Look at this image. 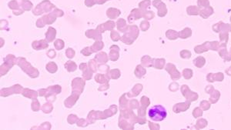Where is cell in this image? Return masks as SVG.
Returning a JSON list of instances; mask_svg holds the SVG:
<instances>
[{"instance_id":"obj_6","label":"cell","mask_w":231,"mask_h":130,"mask_svg":"<svg viewBox=\"0 0 231 130\" xmlns=\"http://www.w3.org/2000/svg\"><path fill=\"white\" fill-rule=\"evenodd\" d=\"M22 89V87L20 85H15V86H12L10 88L3 89L1 90V96L6 97L9 95H12V94L21 93Z\"/></svg>"},{"instance_id":"obj_40","label":"cell","mask_w":231,"mask_h":130,"mask_svg":"<svg viewBox=\"0 0 231 130\" xmlns=\"http://www.w3.org/2000/svg\"><path fill=\"white\" fill-rule=\"evenodd\" d=\"M107 1H109V0H97V4H99V5L104 4L105 2H107Z\"/></svg>"},{"instance_id":"obj_29","label":"cell","mask_w":231,"mask_h":130,"mask_svg":"<svg viewBox=\"0 0 231 130\" xmlns=\"http://www.w3.org/2000/svg\"><path fill=\"white\" fill-rule=\"evenodd\" d=\"M110 77L113 79H119L120 76V71L119 69H113L110 71Z\"/></svg>"},{"instance_id":"obj_5","label":"cell","mask_w":231,"mask_h":130,"mask_svg":"<svg viewBox=\"0 0 231 130\" xmlns=\"http://www.w3.org/2000/svg\"><path fill=\"white\" fill-rule=\"evenodd\" d=\"M23 0H13L9 3V7L13 10V14L16 16H19L24 13L22 8V3Z\"/></svg>"},{"instance_id":"obj_1","label":"cell","mask_w":231,"mask_h":130,"mask_svg":"<svg viewBox=\"0 0 231 130\" xmlns=\"http://www.w3.org/2000/svg\"><path fill=\"white\" fill-rule=\"evenodd\" d=\"M148 115L153 121L161 122L167 116V109L161 105H156L149 109Z\"/></svg>"},{"instance_id":"obj_21","label":"cell","mask_w":231,"mask_h":130,"mask_svg":"<svg viewBox=\"0 0 231 130\" xmlns=\"http://www.w3.org/2000/svg\"><path fill=\"white\" fill-rule=\"evenodd\" d=\"M96 81L99 83H108L110 77L108 76V73L107 75H102V74H98L95 77Z\"/></svg>"},{"instance_id":"obj_28","label":"cell","mask_w":231,"mask_h":130,"mask_svg":"<svg viewBox=\"0 0 231 130\" xmlns=\"http://www.w3.org/2000/svg\"><path fill=\"white\" fill-rule=\"evenodd\" d=\"M54 46H55V48L57 50H61L64 48L65 43L62 39H57L54 42Z\"/></svg>"},{"instance_id":"obj_34","label":"cell","mask_w":231,"mask_h":130,"mask_svg":"<svg viewBox=\"0 0 231 130\" xmlns=\"http://www.w3.org/2000/svg\"><path fill=\"white\" fill-rule=\"evenodd\" d=\"M66 56L68 57V58H70V59H73V58L74 57V55H75V51H74L73 49L69 48V49H66Z\"/></svg>"},{"instance_id":"obj_14","label":"cell","mask_w":231,"mask_h":130,"mask_svg":"<svg viewBox=\"0 0 231 130\" xmlns=\"http://www.w3.org/2000/svg\"><path fill=\"white\" fill-rule=\"evenodd\" d=\"M79 69H80L83 72V78H84L86 80H89V79H91V78H92V71H90V69H88V68H87V66H86V63H82V64H80V66H79Z\"/></svg>"},{"instance_id":"obj_13","label":"cell","mask_w":231,"mask_h":130,"mask_svg":"<svg viewBox=\"0 0 231 130\" xmlns=\"http://www.w3.org/2000/svg\"><path fill=\"white\" fill-rule=\"evenodd\" d=\"M32 46L34 49L36 50H40V49H45L49 46L47 40L45 39H42L40 41H34L32 44Z\"/></svg>"},{"instance_id":"obj_7","label":"cell","mask_w":231,"mask_h":130,"mask_svg":"<svg viewBox=\"0 0 231 130\" xmlns=\"http://www.w3.org/2000/svg\"><path fill=\"white\" fill-rule=\"evenodd\" d=\"M72 86H72L73 89L76 88V92L81 94L83 91V89H84L85 81L81 79V78H76L73 81Z\"/></svg>"},{"instance_id":"obj_9","label":"cell","mask_w":231,"mask_h":130,"mask_svg":"<svg viewBox=\"0 0 231 130\" xmlns=\"http://www.w3.org/2000/svg\"><path fill=\"white\" fill-rule=\"evenodd\" d=\"M106 119L104 112H98V111H92L88 115V122L89 123H93L96 119Z\"/></svg>"},{"instance_id":"obj_26","label":"cell","mask_w":231,"mask_h":130,"mask_svg":"<svg viewBox=\"0 0 231 130\" xmlns=\"http://www.w3.org/2000/svg\"><path fill=\"white\" fill-rule=\"evenodd\" d=\"M22 8L24 11H30L33 8V3L29 0H23L22 3Z\"/></svg>"},{"instance_id":"obj_20","label":"cell","mask_w":231,"mask_h":130,"mask_svg":"<svg viewBox=\"0 0 231 130\" xmlns=\"http://www.w3.org/2000/svg\"><path fill=\"white\" fill-rule=\"evenodd\" d=\"M22 95L26 97L30 98V99H36L38 93H37L36 91H33V90L29 89H24L23 92H22Z\"/></svg>"},{"instance_id":"obj_4","label":"cell","mask_w":231,"mask_h":130,"mask_svg":"<svg viewBox=\"0 0 231 130\" xmlns=\"http://www.w3.org/2000/svg\"><path fill=\"white\" fill-rule=\"evenodd\" d=\"M53 8H55L53 4H52L49 0H44L41 3L37 5L36 7L33 9V13L35 16H39L44 13H49Z\"/></svg>"},{"instance_id":"obj_31","label":"cell","mask_w":231,"mask_h":130,"mask_svg":"<svg viewBox=\"0 0 231 130\" xmlns=\"http://www.w3.org/2000/svg\"><path fill=\"white\" fill-rule=\"evenodd\" d=\"M40 109V105H39V103L38 102L37 99H34L33 101V103H32V109L33 111H35V112H37Z\"/></svg>"},{"instance_id":"obj_12","label":"cell","mask_w":231,"mask_h":130,"mask_svg":"<svg viewBox=\"0 0 231 130\" xmlns=\"http://www.w3.org/2000/svg\"><path fill=\"white\" fill-rule=\"evenodd\" d=\"M110 52L109 57H110V59L112 61H116L119 59V46L113 45L110 47Z\"/></svg>"},{"instance_id":"obj_24","label":"cell","mask_w":231,"mask_h":130,"mask_svg":"<svg viewBox=\"0 0 231 130\" xmlns=\"http://www.w3.org/2000/svg\"><path fill=\"white\" fill-rule=\"evenodd\" d=\"M65 67L70 72L76 71L77 69L76 64L74 62H72V61H68V62H66V64H65Z\"/></svg>"},{"instance_id":"obj_23","label":"cell","mask_w":231,"mask_h":130,"mask_svg":"<svg viewBox=\"0 0 231 130\" xmlns=\"http://www.w3.org/2000/svg\"><path fill=\"white\" fill-rule=\"evenodd\" d=\"M104 46V44H103V42L102 41H96V42L91 46V49L93 52H98L99 50H101Z\"/></svg>"},{"instance_id":"obj_10","label":"cell","mask_w":231,"mask_h":130,"mask_svg":"<svg viewBox=\"0 0 231 130\" xmlns=\"http://www.w3.org/2000/svg\"><path fill=\"white\" fill-rule=\"evenodd\" d=\"M102 33L99 32L97 30H89L86 32V35L89 38H93L96 41L102 40Z\"/></svg>"},{"instance_id":"obj_39","label":"cell","mask_w":231,"mask_h":130,"mask_svg":"<svg viewBox=\"0 0 231 130\" xmlns=\"http://www.w3.org/2000/svg\"><path fill=\"white\" fill-rule=\"evenodd\" d=\"M47 55L50 57V58H51V59H53L56 56V52L53 49H50V51H48Z\"/></svg>"},{"instance_id":"obj_16","label":"cell","mask_w":231,"mask_h":130,"mask_svg":"<svg viewBox=\"0 0 231 130\" xmlns=\"http://www.w3.org/2000/svg\"><path fill=\"white\" fill-rule=\"evenodd\" d=\"M121 14V12L120 10L117 9H115V8H110V9H107V16L111 19H113V18H116L119 17V16Z\"/></svg>"},{"instance_id":"obj_38","label":"cell","mask_w":231,"mask_h":130,"mask_svg":"<svg viewBox=\"0 0 231 130\" xmlns=\"http://www.w3.org/2000/svg\"><path fill=\"white\" fill-rule=\"evenodd\" d=\"M36 26L38 28H43L45 26V23L44 22H43V20H42V18H38V20H37Z\"/></svg>"},{"instance_id":"obj_30","label":"cell","mask_w":231,"mask_h":130,"mask_svg":"<svg viewBox=\"0 0 231 130\" xmlns=\"http://www.w3.org/2000/svg\"><path fill=\"white\" fill-rule=\"evenodd\" d=\"M110 36H111L112 40L114 41V42H117V41L120 40V38H121V37H120V35H119V32L114 31V30H112V31H111Z\"/></svg>"},{"instance_id":"obj_27","label":"cell","mask_w":231,"mask_h":130,"mask_svg":"<svg viewBox=\"0 0 231 130\" xmlns=\"http://www.w3.org/2000/svg\"><path fill=\"white\" fill-rule=\"evenodd\" d=\"M53 109V106L51 103H46L43 105V106L42 107V110L43 111L44 113H50L52 112V110Z\"/></svg>"},{"instance_id":"obj_36","label":"cell","mask_w":231,"mask_h":130,"mask_svg":"<svg viewBox=\"0 0 231 130\" xmlns=\"http://www.w3.org/2000/svg\"><path fill=\"white\" fill-rule=\"evenodd\" d=\"M95 4H97V0H85V5L87 7H92Z\"/></svg>"},{"instance_id":"obj_17","label":"cell","mask_w":231,"mask_h":130,"mask_svg":"<svg viewBox=\"0 0 231 130\" xmlns=\"http://www.w3.org/2000/svg\"><path fill=\"white\" fill-rule=\"evenodd\" d=\"M116 25H117L118 30L121 32H126L129 29V26H127V22L123 18H119L116 22Z\"/></svg>"},{"instance_id":"obj_15","label":"cell","mask_w":231,"mask_h":130,"mask_svg":"<svg viewBox=\"0 0 231 130\" xmlns=\"http://www.w3.org/2000/svg\"><path fill=\"white\" fill-rule=\"evenodd\" d=\"M56 30L53 27H49L46 33V39L48 42H52L56 38Z\"/></svg>"},{"instance_id":"obj_18","label":"cell","mask_w":231,"mask_h":130,"mask_svg":"<svg viewBox=\"0 0 231 130\" xmlns=\"http://www.w3.org/2000/svg\"><path fill=\"white\" fill-rule=\"evenodd\" d=\"M140 17H141V15H140V13H139V10H138L137 9H133V10H132V11H131L130 15L128 16L129 23H130V24L133 23L134 21L136 20V19H138V18H139Z\"/></svg>"},{"instance_id":"obj_8","label":"cell","mask_w":231,"mask_h":130,"mask_svg":"<svg viewBox=\"0 0 231 130\" xmlns=\"http://www.w3.org/2000/svg\"><path fill=\"white\" fill-rule=\"evenodd\" d=\"M115 26V22L112 20H110L108 21V22H105V23L101 24V25L98 26L97 28H96V30H97L100 33H103L105 31H107V30H110V31L113 30Z\"/></svg>"},{"instance_id":"obj_32","label":"cell","mask_w":231,"mask_h":130,"mask_svg":"<svg viewBox=\"0 0 231 130\" xmlns=\"http://www.w3.org/2000/svg\"><path fill=\"white\" fill-rule=\"evenodd\" d=\"M89 67H90V69L93 72H96V61L94 60H90L89 62Z\"/></svg>"},{"instance_id":"obj_35","label":"cell","mask_w":231,"mask_h":130,"mask_svg":"<svg viewBox=\"0 0 231 130\" xmlns=\"http://www.w3.org/2000/svg\"><path fill=\"white\" fill-rule=\"evenodd\" d=\"M78 120V117L76 115H70L68 116V122L70 124H74L75 123H77Z\"/></svg>"},{"instance_id":"obj_22","label":"cell","mask_w":231,"mask_h":130,"mask_svg":"<svg viewBox=\"0 0 231 130\" xmlns=\"http://www.w3.org/2000/svg\"><path fill=\"white\" fill-rule=\"evenodd\" d=\"M95 60L97 61L98 62H102V63H106L108 61V55L106 52H100L97 54L95 57Z\"/></svg>"},{"instance_id":"obj_37","label":"cell","mask_w":231,"mask_h":130,"mask_svg":"<svg viewBox=\"0 0 231 130\" xmlns=\"http://www.w3.org/2000/svg\"><path fill=\"white\" fill-rule=\"evenodd\" d=\"M53 13V14L56 17H61L64 15V13H63L62 10H60V9H55V10H54Z\"/></svg>"},{"instance_id":"obj_25","label":"cell","mask_w":231,"mask_h":130,"mask_svg":"<svg viewBox=\"0 0 231 130\" xmlns=\"http://www.w3.org/2000/svg\"><path fill=\"white\" fill-rule=\"evenodd\" d=\"M46 69L48 70V72H50V73H55L58 69V67L55 62H50L46 65Z\"/></svg>"},{"instance_id":"obj_19","label":"cell","mask_w":231,"mask_h":130,"mask_svg":"<svg viewBox=\"0 0 231 130\" xmlns=\"http://www.w3.org/2000/svg\"><path fill=\"white\" fill-rule=\"evenodd\" d=\"M42 18L43 22H44L45 25H46V24L50 25V24L53 23V22H55L56 19V16L53 14V13L52 12V13H50L49 14H47V15H45L44 16L42 17Z\"/></svg>"},{"instance_id":"obj_3","label":"cell","mask_w":231,"mask_h":130,"mask_svg":"<svg viewBox=\"0 0 231 130\" xmlns=\"http://www.w3.org/2000/svg\"><path fill=\"white\" fill-rule=\"evenodd\" d=\"M138 28L136 26H129V29L127 31V33H125L124 35L121 37L120 40L125 44L131 45L133 42V41L137 38L138 36Z\"/></svg>"},{"instance_id":"obj_2","label":"cell","mask_w":231,"mask_h":130,"mask_svg":"<svg viewBox=\"0 0 231 130\" xmlns=\"http://www.w3.org/2000/svg\"><path fill=\"white\" fill-rule=\"evenodd\" d=\"M17 64L20 66L21 69L23 70L26 74L30 75L31 78H36L38 76V71L36 69L33 68L30 65V62H26L24 58H18L17 59Z\"/></svg>"},{"instance_id":"obj_33","label":"cell","mask_w":231,"mask_h":130,"mask_svg":"<svg viewBox=\"0 0 231 130\" xmlns=\"http://www.w3.org/2000/svg\"><path fill=\"white\" fill-rule=\"evenodd\" d=\"M93 52L92 51L91 49V47H86L85 49H83L82 51H81V53L83 54L85 56H88V55H90L91 54L93 53Z\"/></svg>"},{"instance_id":"obj_11","label":"cell","mask_w":231,"mask_h":130,"mask_svg":"<svg viewBox=\"0 0 231 130\" xmlns=\"http://www.w3.org/2000/svg\"><path fill=\"white\" fill-rule=\"evenodd\" d=\"M79 95H80V94H77V92H73L71 96H70L68 99L65 101V106H66L67 108H71V107L73 106L74 105H75L76 102L79 99Z\"/></svg>"}]
</instances>
